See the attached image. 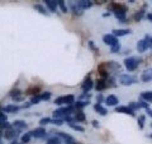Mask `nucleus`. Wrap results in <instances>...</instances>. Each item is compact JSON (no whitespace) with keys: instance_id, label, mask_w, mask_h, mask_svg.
Wrapping results in <instances>:
<instances>
[{"instance_id":"f257e3e1","label":"nucleus","mask_w":152,"mask_h":144,"mask_svg":"<svg viewBox=\"0 0 152 144\" xmlns=\"http://www.w3.org/2000/svg\"><path fill=\"white\" fill-rule=\"evenodd\" d=\"M141 63V59L138 57H134V56H131V57H126L124 59V66L127 68V70L133 71L138 68V65Z\"/></svg>"},{"instance_id":"f03ea898","label":"nucleus","mask_w":152,"mask_h":144,"mask_svg":"<svg viewBox=\"0 0 152 144\" xmlns=\"http://www.w3.org/2000/svg\"><path fill=\"white\" fill-rule=\"evenodd\" d=\"M74 106H65V107H61L58 110H55L53 111V116L55 119H58V117H65V116H67V115H70L71 112L74 111Z\"/></svg>"},{"instance_id":"7ed1b4c3","label":"nucleus","mask_w":152,"mask_h":144,"mask_svg":"<svg viewBox=\"0 0 152 144\" xmlns=\"http://www.w3.org/2000/svg\"><path fill=\"white\" fill-rule=\"evenodd\" d=\"M150 46H151V37L146 36L143 40H140L138 42H137V51L138 52H145Z\"/></svg>"},{"instance_id":"20e7f679","label":"nucleus","mask_w":152,"mask_h":144,"mask_svg":"<svg viewBox=\"0 0 152 144\" xmlns=\"http://www.w3.org/2000/svg\"><path fill=\"white\" fill-rule=\"evenodd\" d=\"M74 99H75V97L72 94L62 96V97H58L55 99V105H67V106H70V105L74 102Z\"/></svg>"},{"instance_id":"39448f33","label":"nucleus","mask_w":152,"mask_h":144,"mask_svg":"<svg viewBox=\"0 0 152 144\" xmlns=\"http://www.w3.org/2000/svg\"><path fill=\"white\" fill-rule=\"evenodd\" d=\"M119 82L123 85H132L137 82V78L133 75H129V74H123L119 76Z\"/></svg>"},{"instance_id":"423d86ee","label":"nucleus","mask_w":152,"mask_h":144,"mask_svg":"<svg viewBox=\"0 0 152 144\" xmlns=\"http://www.w3.org/2000/svg\"><path fill=\"white\" fill-rule=\"evenodd\" d=\"M110 9L114 12V14H126L127 13V7L123 5V4L112 3L110 4Z\"/></svg>"},{"instance_id":"0eeeda50","label":"nucleus","mask_w":152,"mask_h":144,"mask_svg":"<svg viewBox=\"0 0 152 144\" xmlns=\"http://www.w3.org/2000/svg\"><path fill=\"white\" fill-rule=\"evenodd\" d=\"M103 41L105 42L107 45L110 46V47H113V46H115V45L119 44V42H118V38L115 36H113V35H105V36H103Z\"/></svg>"},{"instance_id":"6e6552de","label":"nucleus","mask_w":152,"mask_h":144,"mask_svg":"<svg viewBox=\"0 0 152 144\" xmlns=\"http://www.w3.org/2000/svg\"><path fill=\"white\" fill-rule=\"evenodd\" d=\"M46 134H47V131H46L45 128H36L34 130L31 131V135L34 137V138H38V139H39V138H45Z\"/></svg>"},{"instance_id":"1a4fd4ad","label":"nucleus","mask_w":152,"mask_h":144,"mask_svg":"<svg viewBox=\"0 0 152 144\" xmlns=\"http://www.w3.org/2000/svg\"><path fill=\"white\" fill-rule=\"evenodd\" d=\"M3 137L5 139H8V140H12V139H14L17 137V130L15 129H13V128H8V129L4 130Z\"/></svg>"},{"instance_id":"9d476101","label":"nucleus","mask_w":152,"mask_h":144,"mask_svg":"<svg viewBox=\"0 0 152 144\" xmlns=\"http://www.w3.org/2000/svg\"><path fill=\"white\" fill-rule=\"evenodd\" d=\"M141 80L142 82H150L152 80V68H148L143 70V73L141 74Z\"/></svg>"},{"instance_id":"9b49d317","label":"nucleus","mask_w":152,"mask_h":144,"mask_svg":"<svg viewBox=\"0 0 152 144\" xmlns=\"http://www.w3.org/2000/svg\"><path fill=\"white\" fill-rule=\"evenodd\" d=\"M115 111H117V112H123V114L131 115V116H136L134 111H132V110L128 107V106H118V107H115Z\"/></svg>"},{"instance_id":"f8f14e48","label":"nucleus","mask_w":152,"mask_h":144,"mask_svg":"<svg viewBox=\"0 0 152 144\" xmlns=\"http://www.w3.org/2000/svg\"><path fill=\"white\" fill-rule=\"evenodd\" d=\"M105 103L108 105V106H117V105L119 103V99H118L115 96L110 94V96H108V97L105 98Z\"/></svg>"},{"instance_id":"ddd939ff","label":"nucleus","mask_w":152,"mask_h":144,"mask_svg":"<svg viewBox=\"0 0 152 144\" xmlns=\"http://www.w3.org/2000/svg\"><path fill=\"white\" fill-rule=\"evenodd\" d=\"M77 5L80 7L84 10V9H89V8H91L93 7V1H90V0H80V1H77L76 3Z\"/></svg>"},{"instance_id":"4468645a","label":"nucleus","mask_w":152,"mask_h":144,"mask_svg":"<svg viewBox=\"0 0 152 144\" xmlns=\"http://www.w3.org/2000/svg\"><path fill=\"white\" fill-rule=\"evenodd\" d=\"M98 70H99V74L103 76V79L104 78H108V76H109V73H108V69H107V66H105V63H102L100 65H99Z\"/></svg>"},{"instance_id":"2eb2a0df","label":"nucleus","mask_w":152,"mask_h":144,"mask_svg":"<svg viewBox=\"0 0 152 144\" xmlns=\"http://www.w3.org/2000/svg\"><path fill=\"white\" fill-rule=\"evenodd\" d=\"M93 84H94V82L91 80V78H90V76H88V78L84 80V83H83V89L88 92V91H90V89L93 88Z\"/></svg>"},{"instance_id":"dca6fc26","label":"nucleus","mask_w":152,"mask_h":144,"mask_svg":"<svg viewBox=\"0 0 152 144\" xmlns=\"http://www.w3.org/2000/svg\"><path fill=\"white\" fill-rule=\"evenodd\" d=\"M132 31L131 30H113V36L115 37H121V36H126V35H129Z\"/></svg>"},{"instance_id":"f3484780","label":"nucleus","mask_w":152,"mask_h":144,"mask_svg":"<svg viewBox=\"0 0 152 144\" xmlns=\"http://www.w3.org/2000/svg\"><path fill=\"white\" fill-rule=\"evenodd\" d=\"M22 94V91H19V89H14L10 92V97L14 99V101H22L23 99V96Z\"/></svg>"},{"instance_id":"a211bd4d","label":"nucleus","mask_w":152,"mask_h":144,"mask_svg":"<svg viewBox=\"0 0 152 144\" xmlns=\"http://www.w3.org/2000/svg\"><path fill=\"white\" fill-rule=\"evenodd\" d=\"M46 5L48 7V9L52 13H56L57 10V1H53V0H46Z\"/></svg>"},{"instance_id":"6ab92c4d","label":"nucleus","mask_w":152,"mask_h":144,"mask_svg":"<svg viewBox=\"0 0 152 144\" xmlns=\"http://www.w3.org/2000/svg\"><path fill=\"white\" fill-rule=\"evenodd\" d=\"M94 110L96 112H99L102 115V116H105V115H108V111H107V108H104L100 103H96V105H94Z\"/></svg>"},{"instance_id":"aec40b11","label":"nucleus","mask_w":152,"mask_h":144,"mask_svg":"<svg viewBox=\"0 0 152 144\" xmlns=\"http://www.w3.org/2000/svg\"><path fill=\"white\" fill-rule=\"evenodd\" d=\"M108 87L107 85V82L104 79H99L96 80V84H95V88H96V91H104Z\"/></svg>"},{"instance_id":"412c9836","label":"nucleus","mask_w":152,"mask_h":144,"mask_svg":"<svg viewBox=\"0 0 152 144\" xmlns=\"http://www.w3.org/2000/svg\"><path fill=\"white\" fill-rule=\"evenodd\" d=\"M57 135H60L61 138H64V139H65V142H66V144H75L74 139L71 138L69 134H66V133H57Z\"/></svg>"},{"instance_id":"4be33fe9","label":"nucleus","mask_w":152,"mask_h":144,"mask_svg":"<svg viewBox=\"0 0 152 144\" xmlns=\"http://www.w3.org/2000/svg\"><path fill=\"white\" fill-rule=\"evenodd\" d=\"M26 93L28 94V96H38V93H39V88L38 87H36V85H33V87H31V88H28L27 91H26Z\"/></svg>"},{"instance_id":"5701e85b","label":"nucleus","mask_w":152,"mask_h":144,"mask_svg":"<svg viewBox=\"0 0 152 144\" xmlns=\"http://www.w3.org/2000/svg\"><path fill=\"white\" fill-rule=\"evenodd\" d=\"M13 125L17 129H24V128H27V122L23 121V120H15V121L13 122Z\"/></svg>"},{"instance_id":"b1692460","label":"nucleus","mask_w":152,"mask_h":144,"mask_svg":"<svg viewBox=\"0 0 152 144\" xmlns=\"http://www.w3.org/2000/svg\"><path fill=\"white\" fill-rule=\"evenodd\" d=\"M141 97L143 98L146 102H152V92H150V91H147V92H142Z\"/></svg>"},{"instance_id":"393cba45","label":"nucleus","mask_w":152,"mask_h":144,"mask_svg":"<svg viewBox=\"0 0 152 144\" xmlns=\"http://www.w3.org/2000/svg\"><path fill=\"white\" fill-rule=\"evenodd\" d=\"M19 108H20V107L17 106V105H9V106L4 107V111H5V112H17Z\"/></svg>"},{"instance_id":"a878e982","label":"nucleus","mask_w":152,"mask_h":144,"mask_svg":"<svg viewBox=\"0 0 152 144\" xmlns=\"http://www.w3.org/2000/svg\"><path fill=\"white\" fill-rule=\"evenodd\" d=\"M74 119L76 120V121H80V122L86 121V116H85V114H83V112H77L74 116Z\"/></svg>"},{"instance_id":"bb28decb","label":"nucleus","mask_w":152,"mask_h":144,"mask_svg":"<svg viewBox=\"0 0 152 144\" xmlns=\"http://www.w3.org/2000/svg\"><path fill=\"white\" fill-rule=\"evenodd\" d=\"M89 105V101H79V102H76L74 105L75 108H83V107H86Z\"/></svg>"},{"instance_id":"cd10ccee","label":"nucleus","mask_w":152,"mask_h":144,"mask_svg":"<svg viewBox=\"0 0 152 144\" xmlns=\"http://www.w3.org/2000/svg\"><path fill=\"white\" fill-rule=\"evenodd\" d=\"M47 144H61V140H60V138H57V137H52L47 140Z\"/></svg>"},{"instance_id":"c85d7f7f","label":"nucleus","mask_w":152,"mask_h":144,"mask_svg":"<svg viewBox=\"0 0 152 144\" xmlns=\"http://www.w3.org/2000/svg\"><path fill=\"white\" fill-rule=\"evenodd\" d=\"M72 12H74L75 14H79V16H80V14H83L84 10L77 5V4H72Z\"/></svg>"},{"instance_id":"c756f323","label":"nucleus","mask_w":152,"mask_h":144,"mask_svg":"<svg viewBox=\"0 0 152 144\" xmlns=\"http://www.w3.org/2000/svg\"><path fill=\"white\" fill-rule=\"evenodd\" d=\"M57 5L61 8L62 13H67V7L65 5V1H62V0H58V1H57Z\"/></svg>"},{"instance_id":"7c9ffc66","label":"nucleus","mask_w":152,"mask_h":144,"mask_svg":"<svg viewBox=\"0 0 152 144\" xmlns=\"http://www.w3.org/2000/svg\"><path fill=\"white\" fill-rule=\"evenodd\" d=\"M34 9L39 12L41 14H43V16H47V14H48V13L46 12V9H45L43 7H42V5H38V4H37V5H34Z\"/></svg>"},{"instance_id":"2f4dec72","label":"nucleus","mask_w":152,"mask_h":144,"mask_svg":"<svg viewBox=\"0 0 152 144\" xmlns=\"http://www.w3.org/2000/svg\"><path fill=\"white\" fill-rule=\"evenodd\" d=\"M38 96H39L41 99H46V101H48L51 98V93L50 92H43L42 94H38Z\"/></svg>"},{"instance_id":"473e14b6","label":"nucleus","mask_w":152,"mask_h":144,"mask_svg":"<svg viewBox=\"0 0 152 144\" xmlns=\"http://www.w3.org/2000/svg\"><path fill=\"white\" fill-rule=\"evenodd\" d=\"M128 107H129L131 110H132V111H133V110H140L141 108V106H140V103H136V102H131L129 105H128Z\"/></svg>"},{"instance_id":"72a5a7b5","label":"nucleus","mask_w":152,"mask_h":144,"mask_svg":"<svg viewBox=\"0 0 152 144\" xmlns=\"http://www.w3.org/2000/svg\"><path fill=\"white\" fill-rule=\"evenodd\" d=\"M69 126H70L71 129H74V130H77V131H84V128L75 125V124H72V122H70V124H69Z\"/></svg>"},{"instance_id":"f704fd0d","label":"nucleus","mask_w":152,"mask_h":144,"mask_svg":"<svg viewBox=\"0 0 152 144\" xmlns=\"http://www.w3.org/2000/svg\"><path fill=\"white\" fill-rule=\"evenodd\" d=\"M31 137H32L31 133H26L22 137V142H23V143H28V142H29V139H31Z\"/></svg>"},{"instance_id":"c9c22d12","label":"nucleus","mask_w":152,"mask_h":144,"mask_svg":"<svg viewBox=\"0 0 152 144\" xmlns=\"http://www.w3.org/2000/svg\"><path fill=\"white\" fill-rule=\"evenodd\" d=\"M145 120H146V116H141L138 119V125H140V129H143L145 126Z\"/></svg>"},{"instance_id":"e433bc0d","label":"nucleus","mask_w":152,"mask_h":144,"mask_svg":"<svg viewBox=\"0 0 152 144\" xmlns=\"http://www.w3.org/2000/svg\"><path fill=\"white\" fill-rule=\"evenodd\" d=\"M121 50V44H118V45H115V46H113L112 49H110V51L113 52V54H115V52H118Z\"/></svg>"},{"instance_id":"4c0bfd02","label":"nucleus","mask_w":152,"mask_h":144,"mask_svg":"<svg viewBox=\"0 0 152 144\" xmlns=\"http://www.w3.org/2000/svg\"><path fill=\"white\" fill-rule=\"evenodd\" d=\"M48 122H51V119H48V117H45V119H41L39 120L41 125H46V124H48Z\"/></svg>"},{"instance_id":"58836bf2","label":"nucleus","mask_w":152,"mask_h":144,"mask_svg":"<svg viewBox=\"0 0 152 144\" xmlns=\"http://www.w3.org/2000/svg\"><path fill=\"white\" fill-rule=\"evenodd\" d=\"M41 101V98H39V96H34V97H32V99H31V103H38Z\"/></svg>"},{"instance_id":"ea45409f","label":"nucleus","mask_w":152,"mask_h":144,"mask_svg":"<svg viewBox=\"0 0 152 144\" xmlns=\"http://www.w3.org/2000/svg\"><path fill=\"white\" fill-rule=\"evenodd\" d=\"M143 9H145V7H143ZM143 9H142V10L141 12H138V14H136V19H137V21H140V19L142 18V17H143Z\"/></svg>"},{"instance_id":"a19ab883","label":"nucleus","mask_w":152,"mask_h":144,"mask_svg":"<svg viewBox=\"0 0 152 144\" xmlns=\"http://www.w3.org/2000/svg\"><path fill=\"white\" fill-rule=\"evenodd\" d=\"M0 121H7V115H4L3 112H0Z\"/></svg>"},{"instance_id":"79ce46f5","label":"nucleus","mask_w":152,"mask_h":144,"mask_svg":"<svg viewBox=\"0 0 152 144\" xmlns=\"http://www.w3.org/2000/svg\"><path fill=\"white\" fill-rule=\"evenodd\" d=\"M90 97H91V94H89V93H84L81 96V98H90Z\"/></svg>"},{"instance_id":"37998d69","label":"nucleus","mask_w":152,"mask_h":144,"mask_svg":"<svg viewBox=\"0 0 152 144\" xmlns=\"http://www.w3.org/2000/svg\"><path fill=\"white\" fill-rule=\"evenodd\" d=\"M93 126L94 128H99V122L96 121V120H94V121H93Z\"/></svg>"},{"instance_id":"c03bdc74","label":"nucleus","mask_w":152,"mask_h":144,"mask_svg":"<svg viewBox=\"0 0 152 144\" xmlns=\"http://www.w3.org/2000/svg\"><path fill=\"white\" fill-rule=\"evenodd\" d=\"M95 3H96V4H99V5H100V4L105 3V1H104V0H96V1H95Z\"/></svg>"},{"instance_id":"a18cd8bd","label":"nucleus","mask_w":152,"mask_h":144,"mask_svg":"<svg viewBox=\"0 0 152 144\" xmlns=\"http://www.w3.org/2000/svg\"><path fill=\"white\" fill-rule=\"evenodd\" d=\"M147 19H150V21H152V13L147 14Z\"/></svg>"},{"instance_id":"49530a36","label":"nucleus","mask_w":152,"mask_h":144,"mask_svg":"<svg viewBox=\"0 0 152 144\" xmlns=\"http://www.w3.org/2000/svg\"><path fill=\"white\" fill-rule=\"evenodd\" d=\"M12 144H22V143H18V142H13Z\"/></svg>"},{"instance_id":"de8ad7c7","label":"nucleus","mask_w":152,"mask_h":144,"mask_svg":"<svg viewBox=\"0 0 152 144\" xmlns=\"http://www.w3.org/2000/svg\"><path fill=\"white\" fill-rule=\"evenodd\" d=\"M151 46H152V38H151Z\"/></svg>"},{"instance_id":"09e8293b","label":"nucleus","mask_w":152,"mask_h":144,"mask_svg":"<svg viewBox=\"0 0 152 144\" xmlns=\"http://www.w3.org/2000/svg\"><path fill=\"white\" fill-rule=\"evenodd\" d=\"M0 135H1V131H0Z\"/></svg>"},{"instance_id":"8fccbe9b","label":"nucleus","mask_w":152,"mask_h":144,"mask_svg":"<svg viewBox=\"0 0 152 144\" xmlns=\"http://www.w3.org/2000/svg\"><path fill=\"white\" fill-rule=\"evenodd\" d=\"M0 110H1V107H0Z\"/></svg>"}]
</instances>
